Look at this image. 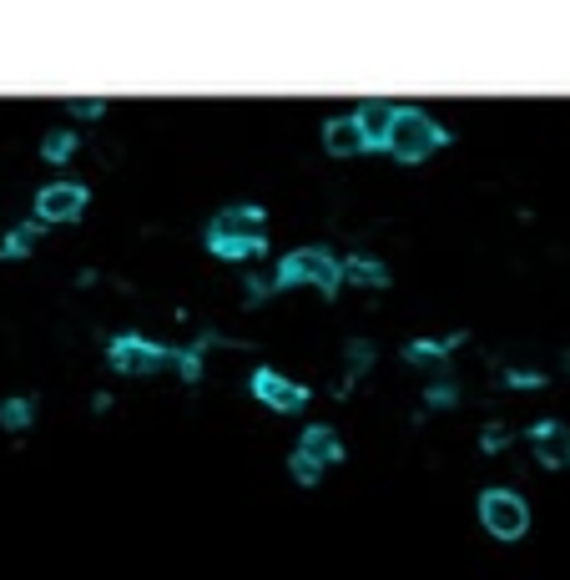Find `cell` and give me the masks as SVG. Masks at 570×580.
Returning <instances> with one entry per match:
<instances>
[{
    "mask_svg": "<svg viewBox=\"0 0 570 580\" xmlns=\"http://www.w3.org/2000/svg\"><path fill=\"white\" fill-rule=\"evenodd\" d=\"M454 344H460V333H454V339H419V344L405 348V358L409 364H434V358H444Z\"/></svg>",
    "mask_w": 570,
    "mask_h": 580,
    "instance_id": "15",
    "label": "cell"
},
{
    "mask_svg": "<svg viewBox=\"0 0 570 580\" xmlns=\"http://www.w3.org/2000/svg\"><path fill=\"white\" fill-rule=\"evenodd\" d=\"M566 374H570V354H566Z\"/></svg>",
    "mask_w": 570,
    "mask_h": 580,
    "instance_id": "23",
    "label": "cell"
},
{
    "mask_svg": "<svg viewBox=\"0 0 570 580\" xmlns=\"http://www.w3.org/2000/svg\"><path fill=\"white\" fill-rule=\"evenodd\" d=\"M107 358H111V368H121V374H157V368L172 364V348L147 344V339H137V333H121V339L107 344Z\"/></svg>",
    "mask_w": 570,
    "mask_h": 580,
    "instance_id": "5",
    "label": "cell"
},
{
    "mask_svg": "<svg viewBox=\"0 0 570 580\" xmlns=\"http://www.w3.org/2000/svg\"><path fill=\"white\" fill-rule=\"evenodd\" d=\"M66 111H72L76 121H96L101 111H107V101H101V96H72V101H66Z\"/></svg>",
    "mask_w": 570,
    "mask_h": 580,
    "instance_id": "18",
    "label": "cell"
},
{
    "mask_svg": "<svg viewBox=\"0 0 570 580\" xmlns=\"http://www.w3.org/2000/svg\"><path fill=\"white\" fill-rule=\"evenodd\" d=\"M480 525H485L495 540H520L530 530V505H525L515 490H485L480 495Z\"/></svg>",
    "mask_w": 570,
    "mask_h": 580,
    "instance_id": "4",
    "label": "cell"
},
{
    "mask_svg": "<svg viewBox=\"0 0 570 580\" xmlns=\"http://www.w3.org/2000/svg\"><path fill=\"white\" fill-rule=\"evenodd\" d=\"M207 248L227 262H252V258L268 253V237H248V243H238V237H217V243H207Z\"/></svg>",
    "mask_w": 570,
    "mask_h": 580,
    "instance_id": "13",
    "label": "cell"
},
{
    "mask_svg": "<svg viewBox=\"0 0 570 580\" xmlns=\"http://www.w3.org/2000/svg\"><path fill=\"white\" fill-rule=\"evenodd\" d=\"M86 213V187L82 182H46L36 192V223L51 227V223H76Z\"/></svg>",
    "mask_w": 570,
    "mask_h": 580,
    "instance_id": "6",
    "label": "cell"
},
{
    "mask_svg": "<svg viewBox=\"0 0 570 580\" xmlns=\"http://www.w3.org/2000/svg\"><path fill=\"white\" fill-rule=\"evenodd\" d=\"M394 117H399V107L394 101H364V107L354 111V121H358V131H364V147H384L389 142V127H394Z\"/></svg>",
    "mask_w": 570,
    "mask_h": 580,
    "instance_id": "10",
    "label": "cell"
},
{
    "mask_svg": "<svg viewBox=\"0 0 570 580\" xmlns=\"http://www.w3.org/2000/svg\"><path fill=\"white\" fill-rule=\"evenodd\" d=\"M262 223H268L262 207H252V202H233V207H223V213L207 223V243H217V237H238V243H248V237H262Z\"/></svg>",
    "mask_w": 570,
    "mask_h": 580,
    "instance_id": "8",
    "label": "cell"
},
{
    "mask_svg": "<svg viewBox=\"0 0 570 580\" xmlns=\"http://www.w3.org/2000/svg\"><path fill=\"white\" fill-rule=\"evenodd\" d=\"M338 272H344L348 283H358V288H389V268H384L379 258H364V253L344 258V262H338Z\"/></svg>",
    "mask_w": 570,
    "mask_h": 580,
    "instance_id": "12",
    "label": "cell"
},
{
    "mask_svg": "<svg viewBox=\"0 0 570 580\" xmlns=\"http://www.w3.org/2000/svg\"><path fill=\"white\" fill-rule=\"evenodd\" d=\"M0 425H6V429H25V425H31V399H6V404H0Z\"/></svg>",
    "mask_w": 570,
    "mask_h": 580,
    "instance_id": "17",
    "label": "cell"
},
{
    "mask_svg": "<svg viewBox=\"0 0 570 580\" xmlns=\"http://www.w3.org/2000/svg\"><path fill=\"white\" fill-rule=\"evenodd\" d=\"M368 364H374V348H368L364 339H354V344H348V374H364Z\"/></svg>",
    "mask_w": 570,
    "mask_h": 580,
    "instance_id": "19",
    "label": "cell"
},
{
    "mask_svg": "<svg viewBox=\"0 0 570 580\" xmlns=\"http://www.w3.org/2000/svg\"><path fill=\"white\" fill-rule=\"evenodd\" d=\"M480 444H485L490 454H495V450H505V444H510V429H505V425H485V434H480Z\"/></svg>",
    "mask_w": 570,
    "mask_h": 580,
    "instance_id": "20",
    "label": "cell"
},
{
    "mask_svg": "<svg viewBox=\"0 0 570 580\" xmlns=\"http://www.w3.org/2000/svg\"><path fill=\"white\" fill-rule=\"evenodd\" d=\"M41 152H46V162H66V157L76 152V131H72V127H61V131H51L46 142H41Z\"/></svg>",
    "mask_w": 570,
    "mask_h": 580,
    "instance_id": "16",
    "label": "cell"
},
{
    "mask_svg": "<svg viewBox=\"0 0 570 580\" xmlns=\"http://www.w3.org/2000/svg\"><path fill=\"white\" fill-rule=\"evenodd\" d=\"M323 147H329L333 157L368 152V147H364V131H358V121H354V117H333L329 127H323Z\"/></svg>",
    "mask_w": 570,
    "mask_h": 580,
    "instance_id": "11",
    "label": "cell"
},
{
    "mask_svg": "<svg viewBox=\"0 0 570 580\" xmlns=\"http://www.w3.org/2000/svg\"><path fill=\"white\" fill-rule=\"evenodd\" d=\"M273 283L283 288H319V293H333V288L344 283V272H338V258L329 248H298L278 262Z\"/></svg>",
    "mask_w": 570,
    "mask_h": 580,
    "instance_id": "2",
    "label": "cell"
},
{
    "mask_svg": "<svg viewBox=\"0 0 570 580\" xmlns=\"http://www.w3.org/2000/svg\"><path fill=\"white\" fill-rule=\"evenodd\" d=\"M510 384H515V389H525V384L535 389V384H540V374H525V368H515V374H510Z\"/></svg>",
    "mask_w": 570,
    "mask_h": 580,
    "instance_id": "22",
    "label": "cell"
},
{
    "mask_svg": "<svg viewBox=\"0 0 570 580\" xmlns=\"http://www.w3.org/2000/svg\"><path fill=\"white\" fill-rule=\"evenodd\" d=\"M530 444H535V460L550 464V470L570 464V429L556 425V419H540V425L530 429Z\"/></svg>",
    "mask_w": 570,
    "mask_h": 580,
    "instance_id": "9",
    "label": "cell"
},
{
    "mask_svg": "<svg viewBox=\"0 0 570 580\" xmlns=\"http://www.w3.org/2000/svg\"><path fill=\"white\" fill-rule=\"evenodd\" d=\"M429 404H454V384H434V389H429Z\"/></svg>",
    "mask_w": 570,
    "mask_h": 580,
    "instance_id": "21",
    "label": "cell"
},
{
    "mask_svg": "<svg viewBox=\"0 0 570 580\" xmlns=\"http://www.w3.org/2000/svg\"><path fill=\"white\" fill-rule=\"evenodd\" d=\"M338 460H344V439L333 434L329 425H313V429H303L298 450L288 454V474H293L298 485H319V474Z\"/></svg>",
    "mask_w": 570,
    "mask_h": 580,
    "instance_id": "3",
    "label": "cell"
},
{
    "mask_svg": "<svg viewBox=\"0 0 570 580\" xmlns=\"http://www.w3.org/2000/svg\"><path fill=\"white\" fill-rule=\"evenodd\" d=\"M248 389H252V399L268 404V409H278V415H298V409L309 404V389H303V384H293V379H283L278 368H258Z\"/></svg>",
    "mask_w": 570,
    "mask_h": 580,
    "instance_id": "7",
    "label": "cell"
},
{
    "mask_svg": "<svg viewBox=\"0 0 570 580\" xmlns=\"http://www.w3.org/2000/svg\"><path fill=\"white\" fill-rule=\"evenodd\" d=\"M36 237H41V223H21V227H11V233L0 237V262H6V258H25Z\"/></svg>",
    "mask_w": 570,
    "mask_h": 580,
    "instance_id": "14",
    "label": "cell"
},
{
    "mask_svg": "<svg viewBox=\"0 0 570 580\" xmlns=\"http://www.w3.org/2000/svg\"><path fill=\"white\" fill-rule=\"evenodd\" d=\"M444 142H450V131H444L434 117H424V111H415V107H399L384 147H389L399 162H424V157H434Z\"/></svg>",
    "mask_w": 570,
    "mask_h": 580,
    "instance_id": "1",
    "label": "cell"
}]
</instances>
